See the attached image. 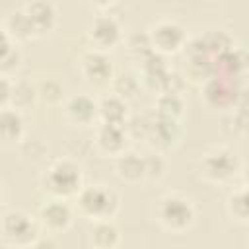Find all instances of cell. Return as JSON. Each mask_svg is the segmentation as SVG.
I'll return each mask as SVG.
<instances>
[{"instance_id":"3957f363","label":"cell","mask_w":249,"mask_h":249,"mask_svg":"<svg viewBox=\"0 0 249 249\" xmlns=\"http://www.w3.org/2000/svg\"><path fill=\"white\" fill-rule=\"evenodd\" d=\"M160 222L171 230V231H183L187 230L195 220V210L189 200L181 196H165L160 200L158 206Z\"/></svg>"},{"instance_id":"4fadbf2b","label":"cell","mask_w":249,"mask_h":249,"mask_svg":"<svg viewBox=\"0 0 249 249\" xmlns=\"http://www.w3.org/2000/svg\"><path fill=\"white\" fill-rule=\"evenodd\" d=\"M126 144V132H124V124H109L103 123L97 130V146L111 156H119L123 154Z\"/></svg>"},{"instance_id":"ba28073f","label":"cell","mask_w":249,"mask_h":249,"mask_svg":"<svg viewBox=\"0 0 249 249\" xmlns=\"http://www.w3.org/2000/svg\"><path fill=\"white\" fill-rule=\"evenodd\" d=\"M88 37H89L95 51L113 49L121 39V25L117 23L115 18H109V16L95 18L93 23L89 25Z\"/></svg>"},{"instance_id":"f546056e","label":"cell","mask_w":249,"mask_h":249,"mask_svg":"<svg viewBox=\"0 0 249 249\" xmlns=\"http://www.w3.org/2000/svg\"><path fill=\"white\" fill-rule=\"evenodd\" d=\"M0 204H2V195H0Z\"/></svg>"},{"instance_id":"83f0119b","label":"cell","mask_w":249,"mask_h":249,"mask_svg":"<svg viewBox=\"0 0 249 249\" xmlns=\"http://www.w3.org/2000/svg\"><path fill=\"white\" fill-rule=\"evenodd\" d=\"M12 47H14V45H12V37L8 35V31H6V29H2V27H0V58H2V56H4Z\"/></svg>"},{"instance_id":"f1b7e54d","label":"cell","mask_w":249,"mask_h":249,"mask_svg":"<svg viewBox=\"0 0 249 249\" xmlns=\"http://www.w3.org/2000/svg\"><path fill=\"white\" fill-rule=\"evenodd\" d=\"M93 4H97V6H109L113 0H91Z\"/></svg>"},{"instance_id":"7c38bea8","label":"cell","mask_w":249,"mask_h":249,"mask_svg":"<svg viewBox=\"0 0 249 249\" xmlns=\"http://www.w3.org/2000/svg\"><path fill=\"white\" fill-rule=\"evenodd\" d=\"M39 218H41V222H43V226L47 230H51V231H62L72 222V210H70V206L62 198H54V200L47 202L41 208Z\"/></svg>"},{"instance_id":"4316f807","label":"cell","mask_w":249,"mask_h":249,"mask_svg":"<svg viewBox=\"0 0 249 249\" xmlns=\"http://www.w3.org/2000/svg\"><path fill=\"white\" fill-rule=\"evenodd\" d=\"M10 93H12V82L0 74V107L10 103Z\"/></svg>"},{"instance_id":"30bf717a","label":"cell","mask_w":249,"mask_h":249,"mask_svg":"<svg viewBox=\"0 0 249 249\" xmlns=\"http://www.w3.org/2000/svg\"><path fill=\"white\" fill-rule=\"evenodd\" d=\"M82 72L93 84H107L113 76V64L103 51H89L82 56Z\"/></svg>"},{"instance_id":"7a4b0ae2","label":"cell","mask_w":249,"mask_h":249,"mask_svg":"<svg viewBox=\"0 0 249 249\" xmlns=\"http://www.w3.org/2000/svg\"><path fill=\"white\" fill-rule=\"evenodd\" d=\"M43 187L56 198H66L82 189V173L72 161H56L43 175Z\"/></svg>"},{"instance_id":"277c9868","label":"cell","mask_w":249,"mask_h":249,"mask_svg":"<svg viewBox=\"0 0 249 249\" xmlns=\"http://www.w3.org/2000/svg\"><path fill=\"white\" fill-rule=\"evenodd\" d=\"M239 93H241V88L237 80H230L222 76H210L208 80H204L202 95L210 107H216V109L231 107L237 103Z\"/></svg>"},{"instance_id":"8992f818","label":"cell","mask_w":249,"mask_h":249,"mask_svg":"<svg viewBox=\"0 0 249 249\" xmlns=\"http://www.w3.org/2000/svg\"><path fill=\"white\" fill-rule=\"evenodd\" d=\"M239 161L230 150H214L200 160V173L210 181H228L237 173Z\"/></svg>"},{"instance_id":"484cf974","label":"cell","mask_w":249,"mask_h":249,"mask_svg":"<svg viewBox=\"0 0 249 249\" xmlns=\"http://www.w3.org/2000/svg\"><path fill=\"white\" fill-rule=\"evenodd\" d=\"M144 165H146V177L148 179H158L163 171V161L160 156L154 158H144Z\"/></svg>"},{"instance_id":"d6986e66","label":"cell","mask_w":249,"mask_h":249,"mask_svg":"<svg viewBox=\"0 0 249 249\" xmlns=\"http://www.w3.org/2000/svg\"><path fill=\"white\" fill-rule=\"evenodd\" d=\"M198 41H200L202 49H204L212 58L218 56V54H222V53H226V51H230V49H233L230 35H226L224 31H208V33L200 35Z\"/></svg>"},{"instance_id":"9c48e42d","label":"cell","mask_w":249,"mask_h":249,"mask_svg":"<svg viewBox=\"0 0 249 249\" xmlns=\"http://www.w3.org/2000/svg\"><path fill=\"white\" fill-rule=\"evenodd\" d=\"M146 136L152 140L154 146H158V148H161V150H167V148H171L175 142H179V138H181V128H179L177 119H167V117L158 115L156 121L148 123V132H146Z\"/></svg>"},{"instance_id":"ffe728a7","label":"cell","mask_w":249,"mask_h":249,"mask_svg":"<svg viewBox=\"0 0 249 249\" xmlns=\"http://www.w3.org/2000/svg\"><path fill=\"white\" fill-rule=\"evenodd\" d=\"M37 99V88H33L29 82H18L12 84V93H10V103L14 109L23 111L29 109Z\"/></svg>"},{"instance_id":"7402d4cb","label":"cell","mask_w":249,"mask_h":249,"mask_svg":"<svg viewBox=\"0 0 249 249\" xmlns=\"http://www.w3.org/2000/svg\"><path fill=\"white\" fill-rule=\"evenodd\" d=\"M156 111L161 117L167 119H179L183 115V99L179 97V93H171V91H163L158 101H156Z\"/></svg>"},{"instance_id":"6da1fadb","label":"cell","mask_w":249,"mask_h":249,"mask_svg":"<svg viewBox=\"0 0 249 249\" xmlns=\"http://www.w3.org/2000/svg\"><path fill=\"white\" fill-rule=\"evenodd\" d=\"M78 206L86 216L93 220H109L119 208V196L111 189L91 185L78 191Z\"/></svg>"},{"instance_id":"44dd1931","label":"cell","mask_w":249,"mask_h":249,"mask_svg":"<svg viewBox=\"0 0 249 249\" xmlns=\"http://www.w3.org/2000/svg\"><path fill=\"white\" fill-rule=\"evenodd\" d=\"M6 31L12 39H19V41H25L29 39L33 33V27H31V21L27 18V14L23 10L19 12H14L10 18H8V23H6Z\"/></svg>"},{"instance_id":"cb8c5ba5","label":"cell","mask_w":249,"mask_h":249,"mask_svg":"<svg viewBox=\"0 0 249 249\" xmlns=\"http://www.w3.org/2000/svg\"><path fill=\"white\" fill-rule=\"evenodd\" d=\"M60 95H62V89H60V86H58L56 82L47 80V82H43V84L37 88V97L45 99L47 103H54V101H58Z\"/></svg>"},{"instance_id":"ac0fdd59","label":"cell","mask_w":249,"mask_h":249,"mask_svg":"<svg viewBox=\"0 0 249 249\" xmlns=\"http://www.w3.org/2000/svg\"><path fill=\"white\" fill-rule=\"evenodd\" d=\"M121 235H119V230L109 222V220H97V224L91 228L89 231V241L91 245L99 247V249H109V247H115L119 243Z\"/></svg>"},{"instance_id":"52a82bcc","label":"cell","mask_w":249,"mask_h":249,"mask_svg":"<svg viewBox=\"0 0 249 249\" xmlns=\"http://www.w3.org/2000/svg\"><path fill=\"white\" fill-rule=\"evenodd\" d=\"M2 233L8 241L16 245H27L33 243V237L37 235L35 224L25 212L12 210L2 218Z\"/></svg>"},{"instance_id":"9a60e30c","label":"cell","mask_w":249,"mask_h":249,"mask_svg":"<svg viewBox=\"0 0 249 249\" xmlns=\"http://www.w3.org/2000/svg\"><path fill=\"white\" fill-rule=\"evenodd\" d=\"M23 119L18 109H0V142H18L23 136Z\"/></svg>"},{"instance_id":"2e32d148","label":"cell","mask_w":249,"mask_h":249,"mask_svg":"<svg viewBox=\"0 0 249 249\" xmlns=\"http://www.w3.org/2000/svg\"><path fill=\"white\" fill-rule=\"evenodd\" d=\"M115 169H117V175L126 183H138V181L146 179L144 158H140L136 154H119Z\"/></svg>"},{"instance_id":"5b68a950","label":"cell","mask_w":249,"mask_h":249,"mask_svg":"<svg viewBox=\"0 0 249 249\" xmlns=\"http://www.w3.org/2000/svg\"><path fill=\"white\" fill-rule=\"evenodd\" d=\"M152 51L160 54H171L177 53L187 43V33L179 23L173 21H161L148 33Z\"/></svg>"},{"instance_id":"e0dca14e","label":"cell","mask_w":249,"mask_h":249,"mask_svg":"<svg viewBox=\"0 0 249 249\" xmlns=\"http://www.w3.org/2000/svg\"><path fill=\"white\" fill-rule=\"evenodd\" d=\"M97 115L101 117L103 123L109 124H124L126 119V103L123 101L121 95H109L101 99L97 105Z\"/></svg>"},{"instance_id":"603a6c76","label":"cell","mask_w":249,"mask_h":249,"mask_svg":"<svg viewBox=\"0 0 249 249\" xmlns=\"http://www.w3.org/2000/svg\"><path fill=\"white\" fill-rule=\"evenodd\" d=\"M228 210L230 214L239 220V222H245L247 220V193L241 189L237 193H233L230 198H228Z\"/></svg>"},{"instance_id":"d4e9b609","label":"cell","mask_w":249,"mask_h":249,"mask_svg":"<svg viewBox=\"0 0 249 249\" xmlns=\"http://www.w3.org/2000/svg\"><path fill=\"white\" fill-rule=\"evenodd\" d=\"M19 60H21V56H19V51L16 49V47H12L2 58H0V74L4 76V74H10V72H14V70H18V66H19Z\"/></svg>"},{"instance_id":"8fae6325","label":"cell","mask_w":249,"mask_h":249,"mask_svg":"<svg viewBox=\"0 0 249 249\" xmlns=\"http://www.w3.org/2000/svg\"><path fill=\"white\" fill-rule=\"evenodd\" d=\"M23 12L27 14L35 35H45L56 25V10L47 0H33Z\"/></svg>"},{"instance_id":"5bb4252c","label":"cell","mask_w":249,"mask_h":249,"mask_svg":"<svg viewBox=\"0 0 249 249\" xmlns=\"http://www.w3.org/2000/svg\"><path fill=\"white\" fill-rule=\"evenodd\" d=\"M64 113L74 124H89L97 117V105L88 95H74L66 101Z\"/></svg>"}]
</instances>
